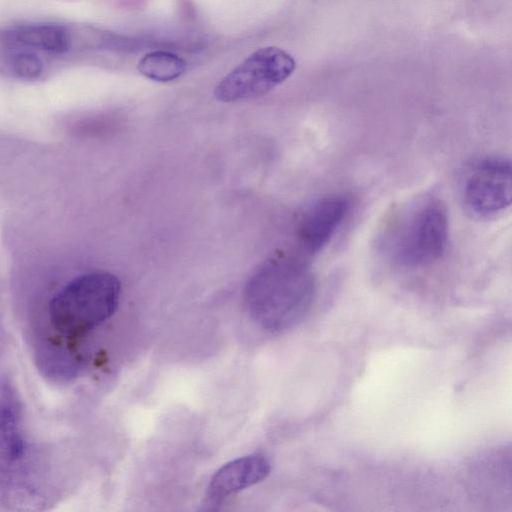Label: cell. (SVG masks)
I'll return each instance as SVG.
<instances>
[{
    "label": "cell",
    "mask_w": 512,
    "mask_h": 512,
    "mask_svg": "<svg viewBox=\"0 0 512 512\" xmlns=\"http://www.w3.org/2000/svg\"><path fill=\"white\" fill-rule=\"evenodd\" d=\"M349 209L350 199L341 193L325 195L312 203L297 227L300 252L311 256L321 251L342 225Z\"/></svg>",
    "instance_id": "7"
},
{
    "label": "cell",
    "mask_w": 512,
    "mask_h": 512,
    "mask_svg": "<svg viewBox=\"0 0 512 512\" xmlns=\"http://www.w3.org/2000/svg\"><path fill=\"white\" fill-rule=\"evenodd\" d=\"M270 472L268 459L261 454H252L235 459L212 477L207 496L212 503H219L226 497L265 479Z\"/></svg>",
    "instance_id": "8"
},
{
    "label": "cell",
    "mask_w": 512,
    "mask_h": 512,
    "mask_svg": "<svg viewBox=\"0 0 512 512\" xmlns=\"http://www.w3.org/2000/svg\"><path fill=\"white\" fill-rule=\"evenodd\" d=\"M187 69L186 61L175 53L155 50L144 54L137 70L144 77L157 82H170L181 77Z\"/></svg>",
    "instance_id": "10"
},
{
    "label": "cell",
    "mask_w": 512,
    "mask_h": 512,
    "mask_svg": "<svg viewBox=\"0 0 512 512\" xmlns=\"http://www.w3.org/2000/svg\"><path fill=\"white\" fill-rule=\"evenodd\" d=\"M10 67L15 76L25 80L37 79L43 72L41 59L30 51H21L14 54L10 61Z\"/></svg>",
    "instance_id": "11"
},
{
    "label": "cell",
    "mask_w": 512,
    "mask_h": 512,
    "mask_svg": "<svg viewBox=\"0 0 512 512\" xmlns=\"http://www.w3.org/2000/svg\"><path fill=\"white\" fill-rule=\"evenodd\" d=\"M315 280L299 259L276 257L251 277L245 289L250 316L262 328L276 332L296 325L315 297Z\"/></svg>",
    "instance_id": "2"
},
{
    "label": "cell",
    "mask_w": 512,
    "mask_h": 512,
    "mask_svg": "<svg viewBox=\"0 0 512 512\" xmlns=\"http://www.w3.org/2000/svg\"><path fill=\"white\" fill-rule=\"evenodd\" d=\"M120 293L115 275L93 271L70 280L50 298L33 334L35 358L45 376L58 383L78 377L84 364L81 344L115 313Z\"/></svg>",
    "instance_id": "1"
},
{
    "label": "cell",
    "mask_w": 512,
    "mask_h": 512,
    "mask_svg": "<svg viewBox=\"0 0 512 512\" xmlns=\"http://www.w3.org/2000/svg\"><path fill=\"white\" fill-rule=\"evenodd\" d=\"M21 400L12 385L0 388V494L8 501L32 492V448Z\"/></svg>",
    "instance_id": "4"
},
{
    "label": "cell",
    "mask_w": 512,
    "mask_h": 512,
    "mask_svg": "<svg viewBox=\"0 0 512 512\" xmlns=\"http://www.w3.org/2000/svg\"><path fill=\"white\" fill-rule=\"evenodd\" d=\"M295 67L294 58L285 50L261 47L228 72L215 86L213 95L224 103L264 96L286 81Z\"/></svg>",
    "instance_id": "5"
},
{
    "label": "cell",
    "mask_w": 512,
    "mask_h": 512,
    "mask_svg": "<svg viewBox=\"0 0 512 512\" xmlns=\"http://www.w3.org/2000/svg\"><path fill=\"white\" fill-rule=\"evenodd\" d=\"M13 41L30 48L53 54H63L72 45L69 28L59 23H31L10 32Z\"/></svg>",
    "instance_id": "9"
},
{
    "label": "cell",
    "mask_w": 512,
    "mask_h": 512,
    "mask_svg": "<svg viewBox=\"0 0 512 512\" xmlns=\"http://www.w3.org/2000/svg\"><path fill=\"white\" fill-rule=\"evenodd\" d=\"M512 169L508 159L489 156L476 161L462 183V198L467 209L480 216L499 213L511 204Z\"/></svg>",
    "instance_id": "6"
},
{
    "label": "cell",
    "mask_w": 512,
    "mask_h": 512,
    "mask_svg": "<svg viewBox=\"0 0 512 512\" xmlns=\"http://www.w3.org/2000/svg\"><path fill=\"white\" fill-rule=\"evenodd\" d=\"M449 239L445 204L424 196L405 207L387 228L383 247L393 264L407 269L422 268L444 255Z\"/></svg>",
    "instance_id": "3"
}]
</instances>
